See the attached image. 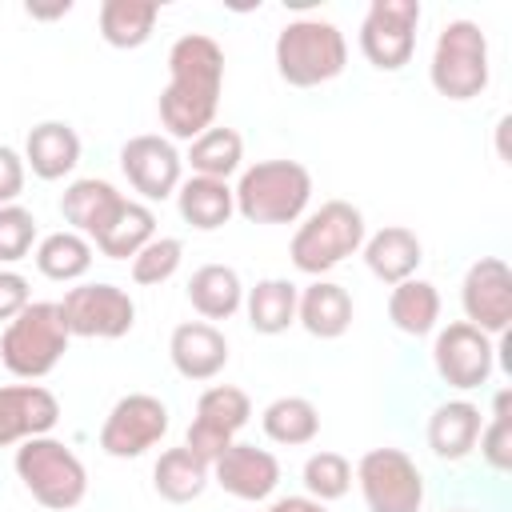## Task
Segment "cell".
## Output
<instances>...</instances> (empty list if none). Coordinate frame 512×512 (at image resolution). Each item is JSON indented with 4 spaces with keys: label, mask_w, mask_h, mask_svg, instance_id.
I'll list each match as a JSON object with an SVG mask.
<instances>
[{
    "label": "cell",
    "mask_w": 512,
    "mask_h": 512,
    "mask_svg": "<svg viewBox=\"0 0 512 512\" xmlns=\"http://www.w3.org/2000/svg\"><path fill=\"white\" fill-rule=\"evenodd\" d=\"M220 88H224V48L204 32L180 36L168 48V84L156 100L168 136L192 144L200 132H208L216 124Z\"/></svg>",
    "instance_id": "obj_1"
},
{
    "label": "cell",
    "mask_w": 512,
    "mask_h": 512,
    "mask_svg": "<svg viewBox=\"0 0 512 512\" xmlns=\"http://www.w3.org/2000/svg\"><path fill=\"white\" fill-rule=\"evenodd\" d=\"M232 200L248 224H292L312 200V172L300 160H256L240 172Z\"/></svg>",
    "instance_id": "obj_2"
},
{
    "label": "cell",
    "mask_w": 512,
    "mask_h": 512,
    "mask_svg": "<svg viewBox=\"0 0 512 512\" xmlns=\"http://www.w3.org/2000/svg\"><path fill=\"white\" fill-rule=\"evenodd\" d=\"M276 72L284 84L292 88H320L328 80H336L348 64V40L332 20L320 16H304L280 28L276 36Z\"/></svg>",
    "instance_id": "obj_3"
},
{
    "label": "cell",
    "mask_w": 512,
    "mask_h": 512,
    "mask_svg": "<svg viewBox=\"0 0 512 512\" xmlns=\"http://www.w3.org/2000/svg\"><path fill=\"white\" fill-rule=\"evenodd\" d=\"M368 240L364 228V212L348 200H324L316 212L304 216V224L292 232L288 256L304 276H324L336 264H344L348 256H356Z\"/></svg>",
    "instance_id": "obj_4"
},
{
    "label": "cell",
    "mask_w": 512,
    "mask_h": 512,
    "mask_svg": "<svg viewBox=\"0 0 512 512\" xmlns=\"http://www.w3.org/2000/svg\"><path fill=\"white\" fill-rule=\"evenodd\" d=\"M68 340L72 332L64 324L60 300H32L16 320L4 324L0 364L20 380H40L60 364V356L68 352Z\"/></svg>",
    "instance_id": "obj_5"
},
{
    "label": "cell",
    "mask_w": 512,
    "mask_h": 512,
    "mask_svg": "<svg viewBox=\"0 0 512 512\" xmlns=\"http://www.w3.org/2000/svg\"><path fill=\"white\" fill-rule=\"evenodd\" d=\"M16 476L28 496L52 512H68L88 496V468L84 460L56 436H32L16 448Z\"/></svg>",
    "instance_id": "obj_6"
},
{
    "label": "cell",
    "mask_w": 512,
    "mask_h": 512,
    "mask_svg": "<svg viewBox=\"0 0 512 512\" xmlns=\"http://www.w3.org/2000/svg\"><path fill=\"white\" fill-rule=\"evenodd\" d=\"M488 36L476 20H448L436 36L428 80L444 100H472L488 88Z\"/></svg>",
    "instance_id": "obj_7"
},
{
    "label": "cell",
    "mask_w": 512,
    "mask_h": 512,
    "mask_svg": "<svg viewBox=\"0 0 512 512\" xmlns=\"http://www.w3.org/2000/svg\"><path fill=\"white\" fill-rule=\"evenodd\" d=\"M356 484L368 512H420L424 476L404 448H368L356 464Z\"/></svg>",
    "instance_id": "obj_8"
},
{
    "label": "cell",
    "mask_w": 512,
    "mask_h": 512,
    "mask_svg": "<svg viewBox=\"0 0 512 512\" xmlns=\"http://www.w3.org/2000/svg\"><path fill=\"white\" fill-rule=\"evenodd\" d=\"M64 324L72 336L84 340H120L136 324V304L120 284L96 280V284H76L60 300Z\"/></svg>",
    "instance_id": "obj_9"
},
{
    "label": "cell",
    "mask_w": 512,
    "mask_h": 512,
    "mask_svg": "<svg viewBox=\"0 0 512 512\" xmlns=\"http://www.w3.org/2000/svg\"><path fill=\"white\" fill-rule=\"evenodd\" d=\"M416 0H372L360 20V52L380 72H400L416 52Z\"/></svg>",
    "instance_id": "obj_10"
},
{
    "label": "cell",
    "mask_w": 512,
    "mask_h": 512,
    "mask_svg": "<svg viewBox=\"0 0 512 512\" xmlns=\"http://www.w3.org/2000/svg\"><path fill=\"white\" fill-rule=\"evenodd\" d=\"M168 404L152 392H128L112 404V412L100 424V448L112 460H136L148 448H156L168 432Z\"/></svg>",
    "instance_id": "obj_11"
},
{
    "label": "cell",
    "mask_w": 512,
    "mask_h": 512,
    "mask_svg": "<svg viewBox=\"0 0 512 512\" xmlns=\"http://www.w3.org/2000/svg\"><path fill=\"white\" fill-rule=\"evenodd\" d=\"M432 364H436V376L448 388L472 392V388L488 384V376L496 368V344H492V336H484L468 320H456V324H448V328L436 332V340H432Z\"/></svg>",
    "instance_id": "obj_12"
},
{
    "label": "cell",
    "mask_w": 512,
    "mask_h": 512,
    "mask_svg": "<svg viewBox=\"0 0 512 512\" xmlns=\"http://www.w3.org/2000/svg\"><path fill=\"white\" fill-rule=\"evenodd\" d=\"M460 304L472 328L484 336H504L512 324V268L500 256H480L460 280Z\"/></svg>",
    "instance_id": "obj_13"
},
{
    "label": "cell",
    "mask_w": 512,
    "mask_h": 512,
    "mask_svg": "<svg viewBox=\"0 0 512 512\" xmlns=\"http://www.w3.org/2000/svg\"><path fill=\"white\" fill-rule=\"evenodd\" d=\"M120 172L128 176L132 192H140L144 200H168L180 188L184 156L176 152V144L168 136L140 132V136H128L124 140V148H120Z\"/></svg>",
    "instance_id": "obj_14"
},
{
    "label": "cell",
    "mask_w": 512,
    "mask_h": 512,
    "mask_svg": "<svg viewBox=\"0 0 512 512\" xmlns=\"http://www.w3.org/2000/svg\"><path fill=\"white\" fill-rule=\"evenodd\" d=\"M60 420V400L44 384H4L0 388V448L48 436Z\"/></svg>",
    "instance_id": "obj_15"
},
{
    "label": "cell",
    "mask_w": 512,
    "mask_h": 512,
    "mask_svg": "<svg viewBox=\"0 0 512 512\" xmlns=\"http://www.w3.org/2000/svg\"><path fill=\"white\" fill-rule=\"evenodd\" d=\"M212 480L236 496V500H248V504H260L276 492L280 484V460L268 452V448H256V444H232L216 464H212Z\"/></svg>",
    "instance_id": "obj_16"
},
{
    "label": "cell",
    "mask_w": 512,
    "mask_h": 512,
    "mask_svg": "<svg viewBox=\"0 0 512 512\" xmlns=\"http://www.w3.org/2000/svg\"><path fill=\"white\" fill-rule=\"evenodd\" d=\"M168 356L184 380H216L228 368V340L208 320H184L168 336Z\"/></svg>",
    "instance_id": "obj_17"
},
{
    "label": "cell",
    "mask_w": 512,
    "mask_h": 512,
    "mask_svg": "<svg viewBox=\"0 0 512 512\" xmlns=\"http://www.w3.org/2000/svg\"><path fill=\"white\" fill-rule=\"evenodd\" d=\"M80 164V136L68 120H40L24 140V168L36 180H64Z\"/></svg>",
    "instance_id": "obj_18"
},
{
    "label": "cell",
    "mask_w": 512,
    "mask_h": 512,
    "mask_svg": "<svg viewBox=\"0 0 512 512\" xmlns=\"http://www.w3.org/2000/svg\"><path fill=\"white\" fill-rule=\"evenodd\" d=\"M360 252H364L368 272H372L376 280H384V284H404V280H412L416 268H420V260H424L420 236H416L412 228H404V224H388V228L372 232Z\"/></svg>",
    "instance_id": "obj_19"
},
{
    "label": "cell",
    "mask_w": 512,
    "mask_h": 512,
    "mask_svg": "<svg viewBox=\"0 0 512 512\" xmlns=\"http://www.w3.org/2000/svg\"><path fill=\"white\" fill-rule=\"evenodd\" d=\"M296 324H304L308 336L316 340H336L352 328V296L344 284L336 280H312L308 288H300L296 300Z\"/></svg>",
    "instance_id": "obj_20"
},
{
    "label": "cell",
    "mask_w": 512,
    "mask_h": 512,
    "mask_svg": "<svg viewBox=\"0 0 512 512\" xmlns=\"http://www.w3.org/2000/svg\"><path fill=\"white\" fill-rule=\"evenodd\" d=\"M124 204V196L116 192V184L108 180H96V176H84V180H72L60 196V216L72 224V232L96 240L108 220L116 216V208Z\"/></svg>",
    "instance_id": "obj_21"
},
{
    "label": "cell",
    "mask_w": 512,
    "mask_h": 512,
    "mask_svg": "<svg viewBox=\"0 0 512 512\" xmlns=\"http://www.w3.org/2000/svg\"><path fill=\"white\" fill-rule=\"evenodd\" d=\"M484 428V412L472 400H444L428 416V448L440 460H464Z\"/></svg>",
    "instance_id": "obj_22"
},
{
    "label": "cell",
    "mask_w": 512,
    "mask_h": 512,
    "mask_svg": "<svg viewBox=\"0 0 512 512\" xmlns=\"http://www.w3.org/2000/svg\"><path fill=\"white\" fill-rule=\"evenodd\" d=\"M176 208H180L184 224H192L196 232H216L236 212L232 184L228 180H212V176H188L176 188Z\"/></svg>",
    "instance_id": "obj_23"
},
{
    "label": "cell",
    "mask_w": 512,
    "mask_h": 512,
    "mask_svg": "<svg viewBox=\"0 0 512 512\" xmlns=\"http://www.w3.org/2000/svg\"><path fill=\"white\" fill-rule=\"evenodd\" d=\"M188 304L212 324L228 320L244 308V284L232 264H200L188 280Z\"/></svg>",
    "instance_id": "obj_24"
},
{
    "label": "cell",
    "mask_w": 512,
    "mask_h": 512,
    "mask_svg": "<svg viewBox=\"0 0 512 512\" xmlns=\"http://www.w3.org/2000/svg\"><path fill=\"white\" fill-rule=\"evenodd\" d=\"M208 480H212V464H204L192 448H168V452H160V460H156V468H152V488H156V496L160 500H168V504H192V500H200L204 496V488H208Z\"/></svg>",
    "instance_id": "obj_25"
},
{
    "label": "cell",
    "mask_w": 512,
    "mask_h": 512,
    "mask_svg": "<svg viewBox=\"0 0 512 512\" xmlns=\"http://www.w3.org/2000/svg\"><path fill=\"white\" fill-rule=\"evenodd\" d=\"M296 300H300V288L284 276H268V280H256L248 292H244V312H248V324L252 332L260 336H280L296 324Z\"/></svg>",
    "instance_id": "obj_26"
},
{
    "label": "cell",
    "mask_w": 512,
    "mask_h": 512,
    "mask_svg": "<svg viewBox=\"0 0 512 512\" xmlns=\"http://www.w3.org/2000/svg\"><path fill=\"white\" fill-rule=\"evenodd\" d=\"M152 236H156V216H152V208L140 204V200H124V204L116 208V216L108 220V228L92 240V248H96L100 256H108V260H132Z\"/></svg>",
    "instance_id": "obj_27"
},
{
    "label": "cell",
    "mask_w": 512,
    "mask_h": 512,
    "mask_svg": "<svg viewBox=\"0 0 512 512\" xmlns=\"http://www.w3.org/2000/svg\"><path fill=\"white\" fill-rule=\"evenodd\" d=\"M388 320L404 336H428L440 320V292L428 280H404L388 292Z\"/></svg>",
    "instance_id": "obj_28"
},
{
    "label": "cell",
    "mask_w": 512,
    "mask_h": 512,
    "mask_svg": "<svg viewBox=\"0 0 512 512\" xmlns=\"http://www.w3.org/2000/svg\"><path fill=\"white\" fill-rule=\"evenodd\" d=\"M260 428L272 444L284 448H300L312 444L320 432V408L308 396H276L264 412H260Z\"/></svg>",
    "instance_id": "obj_29"
},
{
    "label": "cell",
    "mask_w": 512,
    "mask_h": 512,
    "mask_svg": "<svg viewBox=\"0 0 512 512\" xmlns=\"http://www.w3.org/2000/svg\"><path fill=\"white\" fill-rule=\"evenodd\" d=\"M160 8L148 0H104L100 4V36L112 48H140L152 40Z\"/></svg>",
    "instance_id": "obj_30"
},
{
    "label": "cell",
    "mask_w": 512,
    "mask_h": 512,
    "mask_svg": "<svg viewBox=\"0 0 512 512\" xmlns=\"http://www.w3.org/2000/svg\"><path fill=\"white\" fill-rule=\"evenodd\" d=\"M92 252H96V248H92L88 236L64 228V232H48V236L36 244L32 260H36L40 276H48V280H56V284H68V280H80V276L92 268Z\"/></svg>",
    "instance_id": "obj_31"
},
{
    "label": "cell",
    "mask_w": 512,
    "mask_h": 512,
    "mask_svg": "<svg viewBox=\"0 0 512 512\" xmlns=\"http://www.w3.org/2000/svg\"><path fill=\"white\" fill-rule=\"evenodd\" d=\"M188 168L192 176H212V180H228L232 172H240V160H244V140L236 128H220L212 124L208 132H200L192 144H188Z\"/></svg>",
    "instance_id": "obj_32"
},
{
    "label": "cell",
    "mask_w": 512,
    "mask_h": 512,
    "mask_svg": "<svg viewBox=\"0 0 512 512\" xmlns=\"http://www.w3.org/2000/svg\"><path fill=\"white\" fill-rule=\"evenodd\" d=\"M192 420L212 428V432H220V436H228V440H236V432L252 420V400L236 384H212V388L200 392Z\"/></svg>",
    "instance_id": "obj_33"
},
{
    "label": "cell",
    "mask_w": 512,
    "mask_h": 512,
    "mask_svg": "<svg viewBox=\"0 0 512 512\" xmlns=\"http://www.w3.org/2000/svg\"><path fill=\"white\" fill-rule=\"evenodd\" d=\"M304 492L312 496V500H320V504H328V500H340V496H348V488H352V464H348V456H340V452H312L308 460H304Z\"/></svg>",
    "instance_id": "obj_34"
},
{
    "label": "cell",
    "mask_w": 512,
    "mask_h": 512,
    "mask_svg": "<svg viewBox=\"0 0 512 512\" xmlns=\"http://www.w3.org/2000/svg\"><path fill=\"white\" fill-rule=\"evenodd\" d=\"M180 260H184V240H176V236H152L132 256V280L144 284V288H156V284H164V280L176 276Z\"/></svg>",
    "instance_id": "obj_35"
},
{
    "label": "cell",
    "mask_w": 512,
    "mask_h": 512,
    "mask_svg": "<svg viewBox=\"0 0 512 512\" xmlns=\"http://www.w3.org/2000/svg\"><path fill=\"white\" fill-rule=\"evenodd\" d=\"M508 388L496 392L492 400V420L480 428V456L492 472H508L512 468V412H508Z\"/></svg>",
    "instance_id": "obj_36"
},
{
    "label": "cell",
    "mask_w": 512,
    "mask_h": 512,
    "mask_svg": "<svg viewBox=\"0 0 512 512\" xmlns=\"http://www.w3.org/2000/svg\"><path fill=\"white\" fill-rule=\"evenodd\" d=\"M36 244V216L24 204L0 208V264H16Z\"/></svg>",
    "instance_id": "obj_37"
},
{
    "label": "cell",
    "mask_w": 512,
    "mask_h": 512,
    "mask_svg": "<svg viewBox=\"0 0 512 512\" xmlns=\"http://www.w3.org/2000/svg\"><path fill=\"white\" fill-rule=\"evenodd\" d=\"M32 304V292H28V280L12 268H0V320H16L24 308Z\"/></svg>",
    "instance_id": "obj_38"
},
{
    "label": "cell",
    "mask_w": 512,
    "mask_h": 512,
    "mask_svg": "<svg viewBox=\"0 0 512 512\" xmlns=\"http://www.w3.org/2000/svg\"><path fill=\"white\" fill-rule=\"evenodd\" d=\"M24 176H28L24 156L16 148L0 144V208L4 204H16V196L24 192Z\"/></svg>",
    "instance_id": "obj_39"
},
{
    "label": "cell",
    "mask_w": 512,
    "mask_h": 512,
    "mask_svg": "<svg viewBox=\"0 0 512 512\" xmlns=\"http://www.w3.org/2000/svg\"><path fill=\"white\" fill-rule=\"evenodd\" d=\"M264 512H328V508L320 500H312V496H280Z\"/></svg>",
    "instance_id": "obj_40"
},
{
    "label": "cell",
    "mask_w": 512,
    "mask_h": 512,
    "mask_svg": "<svg viewBox=\"0 0 512 512\" xmlns=\"http://www.w3.org/2000/svg\"><path fill=\"white\" fill-rule=\"evenodd\" d=\"M452 512H464V508H452Z\"/></svg>",
    "instance_id": "obj_41"
}]
</instances>
